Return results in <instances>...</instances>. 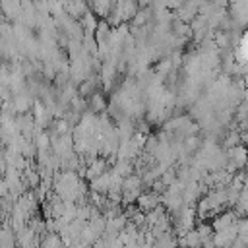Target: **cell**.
I'll list each match as a JSON object with an SVG mask.
<instances>
[{"mask_svg": "<svg viewBox=\"0 0 248 248\" xmlns=\"http://www.w3.org/2000/svg\"><path fill=\"white\" fill-rule=\"evenodd\" d=\"M159 202H161V196L157 194V192H141L138 198H136V207L141 211V213H147V211H151V209H155L157 205H159Z\"/></svg>", "mask_w": 248, "mask_h": 248, "instance_id": "6da1fadb", "label": "cell"}, {"mask_svg": "<svg viewBox=\"0 0 248 248\" xmlns=\"http://www.w3.org/2000/svg\"><path fill=\"white\" fill-rule=\"evenodd\" d=\"M236 221H238V215H236L234 211H225V213L217 215L209 225H211V229H213V232H215V231H223V229L232 227Z\"/></svg>", "mask_w": 248, "mask_h": 248, "instance_id": "7a4b0ae2", "label": "cell"}, {"mask_svg": "<svg viewBox=\"0 0 248 248\" xmlns=\"http://www.w3.org/2000/svg\"><path fill=\"white\" fill-rule=\"evenodd\" d=\"M108 186H110V170H105L103 174H99L97 178L91 180V192H95V194H103L105 196Z\"/></svg>", "mask_w": 248, "mask_h": 248, "instance_id": "3957f363", "label": "cell"}, {"mask_svg": "<svg viewBox=\"0 0 248 248\" xmlns=\"http://www.w3.org/2000/svg\"><path fill=\"white\" fill-rule=\"evenodd\" d=\"M105 170H107V163H105L103 159H97V157H95V159L87 165V169L83 170V174H85L89 180H93V178H97L99 174H103Z\"/></svg>", "mask_w": 248, "mask_h": 248, "instance_id": "277c9868", "label": "cell"}, {"mask_svg": "<svg viewBox=\"0 0 248 248\" xmlns=\"http://www.w3.org/2000/svg\"><path fill=\"white\" fill-rule=\"evenodd\" d=\"M39 248H66V246L56 232H46L43 236V240L39 242Z\"/></svg>", "mask_w": 248, "mask_h": 248, "instance_id": "5b68a950", "label": "cell"}, {"mask_svg": "<svg viewBox=\"0 0 248 248\" xmlns=\"http://www.w3.org/2000/svg\"><path fill=\"white\" fill-rule=\"evenodd\" d=\"M91 107H93V110H103L107 105H105V101L101 99V95H93V99H91Z\"/></svg>", "mask_w": 248, "mask_h": 248, "instance_id": "8992f818", "label": "cell"}, {"mask_svg": "<svg viewBox=\"0 0 248 248\" xmlns=\"http://www.w3.org/2000/svg\"><path fill=\"white\" fill-rule=\"evenodd\" d=\"M8 194H10L8 184H6V180H4V178H0V198H4V196H8Z\"/></svg>", "mask_w": 248, "mask_h": 248, "instance_id": "52a82bcc", "label": "cell"}]
</instances>
